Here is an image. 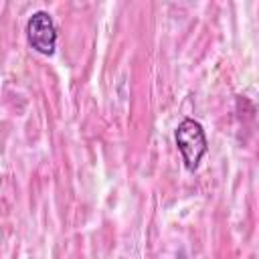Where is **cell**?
Returning <instances> with one entry per match:
<instances>
[{"label": "cell", "mask_w": 259, "mask_h": 259, "mask_svg": "<svg viewBox=\"0 0 259 259\" xmlns=\"http://www.w3.org/2000/svg\"><path fill=\"white\" fill-rule=\"evenodd\" d=\"M174 140H176V146H178V150L182 154V160H184L186 168L188 170H196L200 160H202V156L208 150V142H206L202 125L196 119L186 117V119H182L178 123Z\"/></svg>", "instance_id": "cell-1"}, {"label": "cell", "mask_w": 259, "mask_h": 259, "mask_svg": "<svg viewBox=\"0 0 259 259\" xmlns=\"http://www.w3.org/2000/svg\"><path fill=\"white\" fill-rule=\"evenodd\" d=\"M26 36L32 49H36L40 55H53L57 47V26L53 16L45 10L32 12L26 22Z\"/></svg>", "instance_id": "cell-2"}]
</instances>
